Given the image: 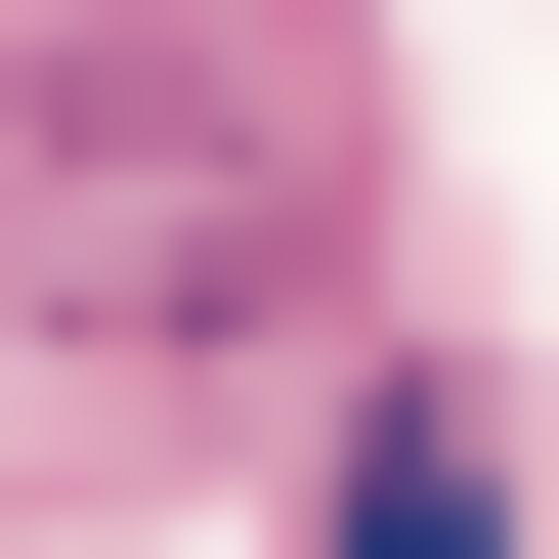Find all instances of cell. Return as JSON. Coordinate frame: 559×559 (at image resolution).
<instances>
[{
    "label": "cell",
    "mask_w": 559,
    "mask_h": 559,
    "mask_svg": "<svg viewBox=\"0 0 559 559\" xmlns=\"http://www.w3.org/2000/svg\"><path fill=\"white\" fill-rule=\"evenodd\" d=\"M259 259H301V173L215 130V86H86V130H0V345H215Z\"/></svg>",
    "instance_id": "obj_1"
},
{
    "label": "cell",
    "mask_w": 559,
    "mask_h": 559,
    "mask_svg": "<svg viewBox=\"0 0 559 559\" xmlns=\"http://www.w3.org/2000/svg\"><path fill=\"white\" fill-rule=\"evenodd\" d=\"M301 559H516V430H474V388H388L345 474H301Z\"/></svg>",
    "instance_id": "obj_2"
}]
</instances>
